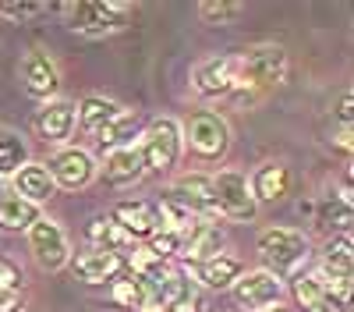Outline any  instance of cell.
I'll use <instances>...</instances> for the list:
<instances>
[{
  "mask_svg": "<svg viewBox=\"0 0 354 312\" xmlns=\"http://www.w3.org/2000/svg\"><path fill=\"white\" fill-rule=\"evenodd\" d=\"M312 255L308 235L294 231V227H266L259 235V259L266 266V273H273L277 280L298 273Z\"/></svg>",
  "mask_w": 354,
  "mask_h": 312,
  "instance_id": "6da1fadb",
  "label": "cell"
},
{
  "mask_svg": "<svg viewBox=\"0 0 354 312\" xmlns=\"http://www.w3.org/2000/svg\"><path fill=\"white\" fill-rule=\"evenodd\" d=\"M283 78H287V50L277 43H262V46H252L245 57H238V85H234V93L262 96L277 89Z\"/></svg>",
  "mask_w": 354,
  "mask_h": 312,
  "instance_id": "7a4b0ae2",
  "label": "cell"
},
{
  "mask_svg": "<svg viewBox=\"0 0 354 312\" xmlns=\"http://www.w3.org/2000/svg\"><path fill=\"white\" fill-rule=\"evenodd\" d=\"M57 11L68 18L71 33L110 36V33H117V28L128 25L131 4H117V0H78V4H61Z\"/></svg>",
  "mask_w": 354,
  "mask_h": 312,
  "instance_id": "3957f363",
  "label": "cell"
},
{
  "mask_svg": "<svg viewBox=\"0 0 354 312\" xmlns=\"http://www.w3.org/2000/svg\"><path fill=\"white\" fill-rule=\"evenodd\" d=\"M138 149L145 156V170H153V174H170L181 160V125L174 118H153L149 125L142 128V142Z\"/></svg>",
  "mask_w": 354,
  "mask_h": 312,
  "instance_id": "277c9868",
  "label": "cell"
},
{
  "mask_svg": "<svg viewBox=\"0 0 354 312\" xmlns=\"http://www.w3.org/2000/svg\"><path fill=\"white\" fill-rule=\"evenodd\" d=\"M181 142L198 160H220L230 149V125L216 110H198L181 128Z\"/></svg>",
  "mask_w": 354,
  "mask_h": 312,
  "instance_id": "5b68a950",
  "label": "cell"
},
{
  "mask_svg": "<svg viewBox=\"0 0 354 312\" xmlns=\"http://www.w3.org/2000/svg\"><path fill=\"white\" fill-rule=\"evenodd\" d=\"M213 192H216V210L220 217L234 220V223H248L259 213V203L248 192V178L241 170H220L213 178Z\"/></svg>",
  "mask_w": 354,
  "mask_h": 312,
  "instance_id": "8992f818",
  "label": "cell"
},
{
  "mask_svg": "<svg viewBox=\"0 0 354 312\" xmlns=\"http://www.w3.org/2000/svg\"><path fill=\"white\" fill-rule=\"evenodd\" d=\"M50 170V178L57 188H68V192H78L85 188L88 181L96 178V160L88 149H78V146H64L50 156V163H43Z\"/></svg>",
  "mask_w": 354,
  "mask_h": 312,
  "instance_id": "52a82bcc",
  "label": "cell"
},
{
  "mask_svg": "<svg viewBox=\"0 0 354 312\" xmlns=\"http://www.w3.org/2000/svg\"><path fill=\"white\" fill-rule=\"evenodd\" d=\"M234 85H238V57H205L192 68V89L205 100H216V96H230Z\"/></svg>",
  "mask_w": 354,
  "mask_h": 312,
  "instance_id": "ba28073f",
  "label": "cell"
},
{
  "mask_svg": "<svg viewBox=\"0 0 354 312\" xmlns=\"http://www.w3.org/2000/svg\"><path fill=\"white\" fill-rule=\"evenodd\" d=\"M28 248H32L36 263L43 270H61L71 259V248H68V235L61 231V223L39 217L32 227H28Z\"/></svg>",
  "mask_w": 354,
  "mask_h": 312,
  "instance_id": "9c48e42d",
  "label": "cell"
},
{
  "mask_svg": "<svg viewBox=\"0 0 354 312\" xmlns=\"http://www.w3.org/2000/svg\"><path fill=\"white\" fill-rule=\"evenodd\" d=\"M234 302H238L241 309H273L280 305L283 298V280H277L273 273L266 270H255V273H241L238 284H234Z\"/></svg>",
  "mask_w": 354,
  "mask_h": 312,
  "instance_id": "30bf717a",
  "label": "cell"
},
{
  "mask_svg": "<svg viewBox=\"0 0 354 312\" xmlns=\"http://www.w3.org/2000/svg\"><path fill=\"white\" fill-rule=\"evenodd\" d=\"M71 273L82 280V284H106V280H113L117 273L124 270V255H117V252H110V248H78V252H71Z\"/></svg>",
  "mask_w": 354,
  "mask_h": 312,
  "instance_id": "8fae6325",
  "label": "cell"
},
{
  "mask_svg": "<svg viewBox=\"0 0 354 312\" xmlns=\"http://www.w3.org/2000/svg\"><path fill=\"white\" fill-rule=\"evenodd\" d=\"M223 248V231L213 223V220H195L188 231L181 235V245H177V259L188 263V266H198L205 259H213V255H220Z\"/></svg>",
  "mask_w": 354,
  "mask_h": 312,
  "instance_id": "7c38bea8",
  "label": "cell"
},
{
  "mask_svg": "<svg viewBox=\"0 0 354 312\" xmlns=\"http://www.w3.org/2000/svg\"><path fill=\"white\" fill-rule=\"evenodd\" d=\"M21 85H25L28 96L46 100V103L53 100V93L61 89V71H57V64L50 61V53H43V50L25 53V61H21Z\"/></svg>",
  "mask_w": 354,
  "mask_h": 312,
  "instance_id": "4fadbf2b",
  "label": "cell"
},
{
  "mask_svg": "<svg viewBox=\"0 0 354 312\" xmlns=\"http://www.w3.org/2000/svg\"><path fill=\"white\" fill-rule=\"evenodd\" d=\"M110 220L121 227L131 241H149L160 231V210L153 203H117Z\"/></svg>",
  "mask_w": 354,
  "mask_h": 312,
  "instance_id": "5bb4252c",
  "label": "cell"
},
{
  "mask_svg": "<svg viewBox=\"0 0 354 312\" xmlns=\"http://www.w3.org/2000/svg\"><path fill=\"white\" fill-rule=\"evenodd\" d=\"M170 195L181 199V203H185L195 217H205V220L220 217V210H216V192H213V178H205V174H181V178L174 181Z\"/></svg>",
  "mask_w": 354,
  "mask_h": 312,
  "instance_id": "9a60e30c",
  "label": "cell"
},
{
  "mask_svg": "<svg viewBox=\"0 0 354 312\" xmlns=\"http://www.w3.org/2000/svg\"><path fill=\"white\" fill-rule=\"evenodd\" d=\"M36 131L43 142H50V146H61V142L71 138L75 131V103L68 100H50L39 113H36Z\"/></svg>",
  "mask_w": 354,
  "mask_h": 312,
  "instance_id": "2e32d148",
  "label": "cell"
},
{
  "mask_svg": "<svg viewBox=\"0 0 354 312\" xmlns=\"http://www.w3.org/2000/svg\"><path fill=\"white\" fill-rule=\"evenodd\" d=\"M315 213V223L326 231L330 238L337 235H351V223H354V210H351V188H344L340 195L330 192L319 199V206H312Z\"/></svg>",
  "mask_w": 354,
  "mask_h": 312,
  "instance_id": "e0dca14e",
  "label": "cell"
},
{
  "mask_svg": "<svg viewBox=\"0 0 354 312\" xmlns=\"http://www.w3.org/2000/svg\"><path fill=\"white\" fill-rule=\"evenodd\" d=\"M145 174H149V170H145V156H142V149H138V142H135V146H124V149L106 153V167H103L106 185L124 188V185L142 181Z\"/></svg>",
  "mask_w": 354,
  "mask_h": 312,
  "instance_id": "ac0fdd59",
  "label": "cell"
},
{
  "mask_svg": "<svg viewBox=\"0 0 354 312\" xmlns=\"http://www.w3.org/2000/svg\"><path fill=\"white\" fill-rule=\"evenodd\" d=\"M142 118H138V110H121L113 121H106L93 138H96V146L100 153H113V149H124V146H135V138H142Z\"/></svg>",
  "mask_w": 354,
  "mask_h": 312,
  "instance_id": "d6986e66",
  "label": "cell"
},
{
  "mask_svg": "<svg viewBox=\"0 0 354 312\" xmlns=\"http://www.w3.org/2000/svg\"><path fill=\"white\" fill-rule=\"evenodd\" d=\"M248 192L255 203H280L290 192V170L283 163H262L248 181Z\"/></svg>",
  "mask_w": 354,
  "mask_h": 312,
  "instance_id": "ffe728a7",
  "label": "cell"
},
{
  "mask_svg": "<svg viewBox=\"0 0 354 312\" xmlns=\"http://www.w3.org/2000/svg\"><path fill=\"white\" fill-rule=\"evenodd\" d=\"M241 273H245L241 259H234V255H227V252H220V255H213V259H205V263L195 266L198 284H202V288H209V291H227V288H234Z\"/></svg>",
  "mask_w": 354,
  "mask_h": 312,
  "instance_id": "44dd1931",
  "label": "cell"
},
{
  "mask_svg": "<svg viewBox=\"0 0 354 312\" xmlns=\"http://www.w3.org/2000/svg\"><path fill=\"white\" fill-rule=\"evenodd\" d=\"M15 195L25 199V203H32V206H39V203H46V199L57 195V185H53L50 170L43 163H25L15 174Z\"/></svg>",
  "mask_w": 354,
  "mask_h": 312,
  "instance_id": "7402d4cb",
  "label": "cell"
},
{
  "mask_svg": "<svg viewBox=\"0 0 354 312\" xmlns=\"http://www.w3.org/2000/svg\"><path fill=\"white\" fill-rule=\"evenodd\" d=\"M85 241L93 245V248H110V252H117V255H124V252L135 248V241H131L113 220H106V217H93V220H88Z\"/></svg>",
  "mask_w": 354,
  "mask_h": 312,
  "instance_id": "603a6c76",
  "label": "cell"
},
{
  "mask_svg": "<svg viewBox=\"0 0 354 312\" xmlns=\"http://www.w3.org/2000/svg\"><path fill=\"white\" fill-rule=\"evenodd\" d=\"M351 235H337L326 241L322 248V263H319V273L322 277H333V280H351Z\"/></svg>",
  "mask_w": 354,
  "mask_h": 312,
  "instance_id": "cb8c5ba5",
  "label": "cell"
},
{
  "mask_svg": "<svg viewBox=\"0 0 354 312\" xmlns=\"http://www.w3.org/2000/svg\"><path fill=\"white\" fill-rule=\"evenodd\" d=\"M124 107L117 103V100H106V96H85L78 103V113H75V121L88 131V135H96L106 121H113L117 113H121Z\"/></svg>",
  "mask_w": 354,
  "mask_h": 312,
  "instance_id": "d4e9b609",
  "label": "cell"
},
{
  "mask_svg": "<svg viewBox=\"0 0 354 312\" xmlns=\"http://www.w3.org/2000/svg\"><path fill=\"white\" fill-rule=\"evenodd\" d=\"M39 220V206L25 203L18 195H0V227L4 231H28Z\"/></svg>",
  "mask_w": 354,
  "mask_h": 312,
  "instance_id": "484cf974",
  "label": "cell"
},
{
  "mask_svg": "<svg viewBox=\"0 0 354 312\" xmlns=\"http://www.w3.org/2000/svg\"><path fill=\"white\" fill-rule=\"evenodd\" d=\"M28 163V146L15 131H0V178H15Z\"/></svg>",
  "mask_w": 354,
  "mask_h": 312,
  "instance_id": "4316f807",
  "label": "cell"
},
{
  "mask_svg": "<svg viewBox=\"0 0 354 312\" xmlns=\"http://www.w3.org/2000/svg\"><path fill=\"white\" fill-rule=\"evenodd\" d=\"M110 295H113V302H117V305H124V309H131V312H142L145 291H142L138 273L121 270V273H117V277L110 280Z\"/></svg>",
  "mask_w": 354,
  "mask_h": 312,
  "instance_id": "83f0119b",
  "label": "cell"
},
{
  "mask_svg": "<svg viewBox=\"0 0 354 312\" xmlns=\"http://www.w3.org/2000/svg\"><path fill=\"white\" fill-rule=\"evenodd\" d=\"M294 298H298V305L305 312H315L330 295L322 291V284H319L315 273H298V277H294Z\"/></svg>",
  "mask_w": 354,
  "mask_h": 312,
  "instance_id": "f1b7e54d",
  "label": "cell"
},
{
  "mask_svg": "<svg viewBox=\"0 0 354 312\" xmlns=\"http://www.w3.org/2000/svg\"><path fill=\"white\" fill-rule=\"evenodd\" d=\"M234 15H241V4H227V0H205V4H198V18L205 25H220Z\"/></svg>",
  "mask_w": 354,
  "mask_h": 312,
  "instance_id": "f546056e",
  "label": "cell"
},
{
  "mask_svg": "<svg viewBox=\"0 0 354 312\" xmlns=\"http://www.w3.org/2000/svg\"><path fill=\"white\" fill-rule=\"evenodd\" d=\"M50 4H25V0H0V15L11 18V21H28V18H39L46 15Z\"/></svg>",
  "mask_w": 354,
  "mask_h": 312,
  "instance_id": "4dcf8cb0",
  "label": "cell"
},
{
  "mask_svg": "<svg viewBox=\"0 0 354 312\" xmlns=\"http://www.w3.org/2000/svg\"><path fill=\"white\" fill-rule=\"evenodd\" d=\"M0 291H21V266L0 255Z\"/></svg>",
  "mask_w": 354,
  "mask_h": 312,
  "instance_id": "1f68e13d",
  "label": "cell"
},
{
  "mask_svg": "<svg viewBox=\"0 0 354 312\" xmlns=\"http://www.w3.org/2000/svg\"><path fill=\"white\" fill-rule=\"evenodd\" d=\"M351 118H354V96L344 93L340 103H337V121H340V131H351Z\"/></svg>",
  "mask_w": 354,
  "mask_h": 312,
  "instance_id": "d6a6232c",
  "label": "cell"
},
{
  "mask_svg": "<svg viewBox=\"0 0 354 312\" xmlns=\"http://www.w3.org/2000/svg\"><path fill=\"white\" fill-rule=\"evenodd\" d=\"M21 309H25L21 291H0V312H21Z\"/></svg>",
  "mask_w": 354,
  "mask_h": 312,
  "instance_id": "836d02e7",
  "label": "cell"
},
{
  "mask_svg": "<svg viewBox=\"0 0 354 312\" xmlns=\"http://www.w3.org/2000/svg\"><path fill=\"white\" fill-rule=\"evenodd\" d=\"M167 312H198V295H188V298H181V302H174Z\"/></svg>",
  "mask_w": 354,
  "mask_h": 312,
  "instance_id": "e575fe53",
  "label": "cell"
},
{
  "mask_svg": "<svg viewBox=\"0 0 354 312\" xmlns=\"http://www.w3.org/2000/svg\"><path fill=\"white\" fill-rule=\"evenodd\" d=\"M259 312H287L283 305H273V309H259Z\"/></svg>",
  "mask_w": 354,
  "mask_h": 312,
  "instance_id": "d590c367",
  "label": "cell"
}]
</instances>
